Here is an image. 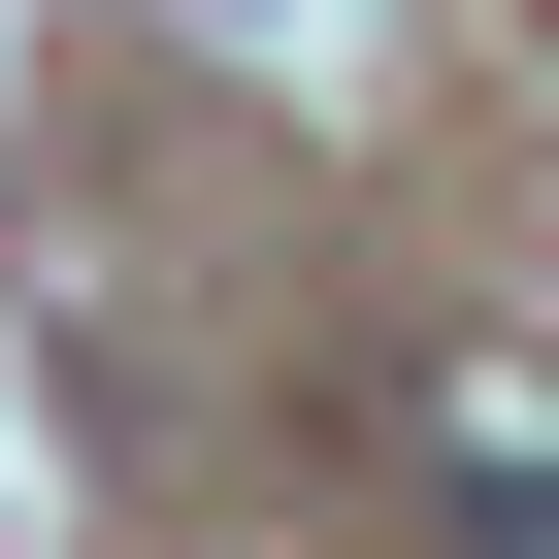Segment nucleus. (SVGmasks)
I'll list each match as a JSON object with an SVG mask.
<instances>
[{
  "label": "nucleus",
  "mask_w": 559,
  "mask_h": 559,
  "mask_svg": "<svg viewBox=\"0 0 559 559\" xmlns=\"http://www.w3.org/2000/svg\"><path fill=\"white\" fill-rule=\"evenodd\" d=\"M428 461H461V526H493V559H559V395H526V362H461V395H428Z\"/></svg>",
  "instance_id": "1"
}]
</instances>
